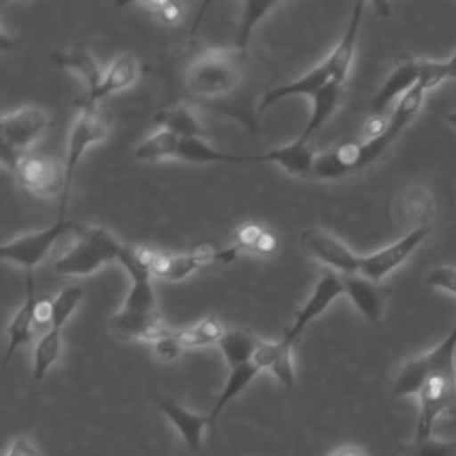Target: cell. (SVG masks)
Returning <instances> with one entry per match:
<instances>
[{
  "label": "cell",
  "instance_id": "ab89813d",
  "mask_svg": "<svg viewBox=\"0 0 456 456\" xmlns=\"http://www.w3.org/2000/svg\"><path fill=\"white\" fill-rule=\"evenodd\" d=\"M447 121H449V125L456 126V110H454V112H451V114L447 116Z\"/></svg>",
  "mask_w": 456,
  "mask_h": 456
},
{
  "label": "cell",
  "instance_id": "f1b7e54d",
  "mask_svg": "<svg viewBox=\"0 0 456 456\" xmlns=\"http://www.w3.org/2000/svg\"><path fill=\"white\" fill-rule=\"evenodd\" d=\"M180 137L169 130H157L135 148V159L141 162H159L164 159H176Z\"/></svg>",
  "mask_w": 456,
  "mask_h": 456
},
{
  "label": "cell",
  "instance_id": "ffe728a7",
  "mask_svg": "<svg viewBox=\"0 0 456 456\" xmlns=\"http://www.w3.org/2000/svg\"><path fill=\"white\" fill-rule=\"evenodd\" d=\"M315 153L312 146L301 139H296L289 144L276 146L262 155H258V162H273L280 166L285 173L294 176H310L315 162Z\"/></svg>",
  "mask_w": 456,
  "mask_h": 456
},
{
  "label": "cell",
  "instance_id": "30bf717a",
  "mask_svg": "<svg viewBox=\"0 0 456 456\" xmlns=\"http://www.w3.org/2000/svg\"><path fill=\"white\" fill-rule=\"evenodd\" d=\"M18 183L34 198H62L66 189V167L53 157H23L12 169Z\"/></svg>",
  "mask_w": 456,
  "mask_h": 456
},
{
  "label": "cell",
  "instance_id": "1f68e13d",
  "mask_svg": "<svg viewBox=\"0 0 456 456\" xmlns=\"http://www.w3.org/2000/svg\"><path fill=\"white\" fill-rule=\"evenodd\" d=\"M406 456H456V438L454 440H440L433 435L428 438H420L401 447Z\"/></svg>",
  "mask_w": 456,
  "mask_h": 456
},
{
  "label": "cell",
  "instance_id": "cb8c5ba5",
  "mask_svg": "<svg viewBox=\"0 0 456 456\" xmlns=\"http://www.w3.org/2000/svg\"><path fill=\"white\" fill-rule=\"evenodd\" d=\"M176 159L192 164H246V162H258V155H232L219 151L207 144L203 139H180Z\"/></svg>",
  "mask_w": 456,
  "mask_h": 456
},
{
  "label": "cell",
  "instance_id": "4dcf8cb0",
  "mask_svg": "<svg viewBox=\"0 0 456 456\" xmlns=\"http://www.w3.org/2000/svg\"><path fill=\"white\" fill-rule=\"evenodd\" d=\"M276 5V2H244L242 9H240V23L237 28V37H235V48L240 53H246L248 48V41L253 34V28L256 27V23Z\"/></svg>",
  "mask_w": 456,
  "mask_h": 456
},
{
  "label": "cell",
  "instance_id": "5bb4252c",
  "mask_svg": "<svg viewBox=\"0 0 456 456\" xmlns=\"http://www.w3.org/2000/svg\"><path fill=\"white\" fill-rule=\"evenodd\" d=\"M344 294L349 297L353 306L360 312V315L370 322L378 324L383 317L385 305L392 294L388 287L381 281L369 280L362 274H340Z\"/></svg>",
  "mask_w": 456,
  "mask_h": 456
},
{
  "label": "cell",
  "instance_id": "52a82bcc",
  "mask_svg": "<svg viewBox=\"0 0 456 456\" xmlns=\"http://www.w3.org/2000/svg\"><path fill=\"white\" fill-rule=\"evenodd\" d=\"M135 249L139 258L153 276L171 280V281L183 280L185 276L192 274L194 271H198L207 264H212V262L228 264L239 256L232 246L223 249H212L208 246H201L191 253H182V255H169V253L155 251L150 248H135Z\"/></svg>",
  "mask_w": 456,
  "mask_h": 456
},
{
  "label": "cell",
  "instance_id": "603a6c76",
  "mask_svg": "<svg viewBox=\"0 0 456 456\" xmlns=\"http://www.w3.org/2000/svg\"><path fill=\"white\" fill-rule=\"evenodd\" d=\"M230 246L239 255L253 253L258 256H271L278 249V237L273 230L262 226L260 223L249 221L237 228Z\"/></svg>",
  "mask_w": 456,
  "mask_h": 456
},
{
  "label": "cell",
  "instance_id": "ac0fdd59",
  "mask_svg": "<svg viewBox=\"0 0 456 456\" xmlns=\"http://www.w3.org/2000/svg\"><path fill=\"white\" fill-rule=\"evenodd\" d=\"M137 77H139L137 59L132 53H119L110 62L109 69L103 73L96 89H93L91 93H84V96L80 98L91 103H102L103 98L134 86Z\"/></svg>",
  "mask_w": 456,
  "mask_h": 456
},
{
  "label": "cell",
  "instance_id": "e575fe53",
  "mask_svg": "<svg viewBox=\"0 0 456 456\" xmlns=\"http://www.w3.org/2000/svg\"><path fill=\"white\" fill-rule=\"evenodd\" d=\"M146 7L153 9V14L164 25H178L183 18V7L178 2H151L146 4Z\"/></svg>",
  "mask_w": 456,
  "mask_h": 456
},
{
  "label": "cell",
  "instance_id": "3957f363",
  "mask_svg": "<svg viewBox=\"0 0 456 456\" xmlns=\"http://www.w3.org/2000/svg\"><path fill=\"white\" fill-rule=\"evenodd\" d=\"M125 244L107 228L84 226L73 246L55 260L53 269L62 276H89L109 262H118Z\"/></svg>",
  "mask_w": 456,
  "mask_h": 456
},
{
  "label": "cell",
  "instance_id": "8fae6325",
  "mask_svg": "<svg viewBox=\"0 0 456 456\" xmlns=\"http://www.w3.org/2000/svg\"><path fill=\"white\" fill-rule=\"evenodd\" d=\"M299 244L310 258L338 274H356L360 269V256L330 232L308 228L301 233Z\"/></svg>",
  "mask_w": 456,
  "mask_h": 456
},
{
  "label": "cell",
  "instance_id": "277c9868",
  "mask_svg": "<svg viewBox=\"0 0 456 456\" xmlns=\"http://www.w3.org/2000/svg\"><path fill=\"white\" fill-rule=\"evenodd\" d=\"M75 107H77L78 114H77V119L73 123L69 141H68V151H66V160H64L66 189H64V194L59 203V216H66L73 175H75V169H77L82 155L86 153V150L91 144L102 142L109 135V130H110V121H109V116H107L105 109L102 107V103H91V102H86L84 98H78L75 102Z\"/></svg>",
  "mask_w": 456,
  "mask_h": 456
},
{
  "label": "cell",
  "instance_id": "7c38bea8",
  "mask_svg": "<svg viewBox=\"0 0 456 456\" xmlns=\"http://www.w3.org/2000/svg\"><path fill=\"white\" fill-rule=\"evenodd\" d=\"M428 233H429V226L410 230L404 237H401L394 244L381 248L370 255L360 256L358 274L374 281H381L387 274H390L394 269H397L401 264H404L410 258V255L422 244Z\"/></svg>",
  "mask_w": 456,
  "mask_h": 456
},
{
  "label": "cell",
  "instance_id": "d6986e66",
  "mask_svg": "<svg viewBox=\"0 0 456 456\" xmlns=\"http://www.w3.org/2000/svg\"><path fill=\"white\" fill-rule=\"evenodd\" d=\"M157 406L171 420V424L176 428V431L180 433L182 440L191 449V452H198L201 449L203 429L212 428L210 417L192 413L171 397H159Z\"/></svg>",
  "mask_w": 456,
  "mask_h": 456
},
{
  "label": "cell",
  "instance_id": "d590c367",
  "mask_svg": "<svg viewBox=\"0 0 456 456\" xmlns=\"http://www.w3.org/2000/svg\"><path fill=\"white\" fill-rule=\"evenodd\" d=\"M182 349L183 347L180 346V342L175 337V330L167 337H162L157 342H153V354H155L157 360H160L164 363H169V362L176 360L180 356Z\"/></svg>",
  "mask_w": 456,
  "mask_h": 456
},
{
  "label": "cell",
  "instance_id": "f546056e",
  "mask_svg": "<svg viewBox=\"0 0 456 456\" xmlns=\"http://www.w3.org/2000/svg\"><path fill=\"white\" fill-rule=\"evenodd\" d=\"M224 328L221 321L216 315H208L201 319L196 326L175 330V337L180 342V346L185 347H198V346H208L217 344L221 337L224 335Z\"/></svg>",
  "mask_w": 456,
  "mask_h": 456
},
{
  "label": "cell",
  "instance_id": "8992f818",
  "mask_svg": "<svg viewBox=\"0 0 456 456\" xmlns=\"http://www.w3.org/2000/svg\"><path fill=\"white\" fill-rule=\"evenodd\" d=\"M82 228L84 224L66 219V216H59L55 223L43 230L23 233L12 240L4 242L0 246V256L5 262L23 267L27 274H34V269L50 255L52 248L62 235H77Z\"/></svg>",
  "mask_w": 456,
  "mask_h": 456
},
{
  "label": "cell",
  "instance_id": "4316f807",
  "mask_svg": "<svg viewBox=\"0 0 456 456\" xmlns=\"http://www.w3.org/2000/svg\"><path fill=\"white\" fill-rule=\"evenodd\" d=\"M153 121L160 128L173 132L180 139H192V137L203 139L207 135L200 119L194 116V112L187 105H173V107L162 109L153 116Z\"/></svg>",
  "mask_w": 456,
  "mask_h": 456
},
{
  "label": "cell",
  "instance_id": "8d00e7d4",
  "mask_svg": "<svg viewBox=\"0 0 456 456\" xmlns=\"http://www.w3.org/2000/svg\"><path fill=\"white\" fill-rule=\"evenodd\" d=\"M5 456H37V449L28 438L20 436L9 445Z\"/></svg>",
  "mask_w": 456,
  "mask_h": 456
},
{
  "label": "cell",
  "instance_id": "74e56055",
  "mask_svg": "<svg viewBox=\"0 0 456 456\" xmlns=\"http://www.w3.org/2000/svg\"><path fill=\"white\" fill-rule=\"evenodd\" d=\"M326 456H369V454L354 444H344V445L333 447Z\"/></svg>",
  "mask_w": 456,
  "mask_h": 456
},
{
  "label": "cell",
  "instance_id": "5b68a950",
  "mask_svg": "<svg viewBox=\"0 0 456 456\" xmlns=\"http://www.w3.org/2000/svg\"><path fill=\"white\" fill-rule=\"evenodd\" d=\"M52 126L53 121L50 114L37 105H28L5 114L0 123L2 164L12 171L18 162L27 157L28 146L43 137Z\"/></svg>",
  "mask_w": 456,
  "mask_h": 456
},
{
  "label": "cell",
  "instance_id": "e0dca14e",
  "mask_svg": "<svg viewBox=\"0 0 456 456\" xmlns=\"http://www.w3.org/2000/svg\"><path fill=\"white\" fill-rule=\"evenodd\" d=\"M36 305H37V297L34 294V274H27V294H25V301L23 305L16 310V314L12 315L9 328H7V349H5V356H4V365H7L11 362V358L14 356V353L27 346L32 337L36 335L37 322H36Z\"/></svg>",
  "mask_w": 456,
  "mask_h": 456
},
{
  "label": "cell",
  "instance_id": "484cf974",
  "mask_svg": "<svg viewBox=\"0 0 456 456\" xmlns=\"http://www.w3.org/2000/svg\"><path fill=\"white\" fill-rule=\"evenodd\" d=\"M260 342L262 338H258L253 331L246 328H233L224 331L217 346L224 356L228 369H232V367L251 362Z\"/></svg>",
  "mask_w": 456,
  "mask_h": 456
},
{
  "label": "cell",
  "instance_id": "4fadbf2b",
  "mask_svg": "<svg viewBox=\"0 0 456 456\" xmlns=\"http://www.w3.org/2000/svg\"><path fill=\"white\" fill-rule=\"evenodd\" d=\"M340 294H344V285H342L340 274L331 269H324V273L321 274L319 281L315 283L312 294L308 296L305 305L296 312L294 322L283 333V338H287L289 342L294 344L296 338L303 333V330L314 319H317Z\"/></svg>",
  "mask_w": 456,
  "mask_h": 456
},
{
  "label": "cell",
  "instance_id": "f35d334b",
  "mask_svg": "<svg viewBox=\"0 0 456 456\" xmlns=\"http://www.w3.org/2000/svg\"><path fill=\"white\" fill-rule=\"evenodd\" d=\"M444 71H445V78H456V52L444 61Z\"/></svg>",
  "mask_w": 456,
  "mask_h": 456
},
{
  "label": "cell",
  "instance_id": "6da1fadb",
  "mask_svg": "<svg viewBox=\"0 0 456 456\" xmlns=\"http://www.w3.org/2000/svg\"><path fill=\"white\" fill-rule=\"evenodd\" d=\"M422 356L426 378L417 394L415 440L431 436L433 424L440 415L456 417V322L445 338Z\"/></svg>",
  "mask_w": 456,
  "mask_h": 456
},
{
  "label": "cell",
  "instance_id": "83f0119b",
  "mask_svg": "<svg viewBox=\"0 0 456 456\" xmlns=\"http://www.w3.org/2000/svg\"><path fill=\"white\" fill-rule=\"evenodd\" d=\"M258 372H260V369L253 362H248V363L228 369L226 383H224L219 397L216 399V404H214L212 411L208 413L212 426H214L216 419L219 417V413L224 410V406H228V403H232L255 379V376Z\"/></svg>",
  "mask_w": 456,
  "mask_h": 456
},
{
  "label": "cell",
  "instance_id": "ba28073f",
  "mask_svg": "<svg viewBox=\"0 0 456 456\" xmlns=\"http://www.w3.org/2000/svg\"><path fill=\"white\" fill-rule=\"evenodd\" d=\"M426 91L417 84L411 91H408L395 105L394 112L388 118L387 128L381 135L374 139H365L363 142L356 144V171H363L365 167L372 166L397 139V135L415 119L419 114Z\"/></svg>",
  "mask_w": 456,
  "mask_h": 456
},
{
  "label": "cell",
  "instance_id": "9c48e42d",
  "mask_svg": "<svg viewBox=\"0 0 456 456\" xmlns=\"http://www.w3.org/2000/svg\"><path fill=\"white\" fill-rule=\"evenodd\" d=\"M82 301L80 294L75 290H62L53 297V312L57 314L52 317V324L46 330V333L37 340L34 347V363H32V376L36 381H41L50 367L57 362L61 354V344H62V328L68 322V319L77 310L78 303Z\"/></svg>",
  "mask_w": 456,
  "mask_h": 456
},
{
  "label": "cell",
  "instance_id": "836d02e7",
  "mask_svg": "<svg viewBox=\"0 0 456 456\" xmlns=\"http://www.w3.org/2000/svg\"><path fill=\"white\" fill-rule=\"evenodd\" d=\"M424 283L433 289H440L444 292L456 296V267L452 265L435 267L424 276Z\"/></svg>",
  "mask_w": 456,
  "mask_h": 456
},
{
  "label": "cell",
  "instance_id": "d4e9b609",
  "mask_svg": "<svg viewBox=\"0 0 456 456\" xmlns=\"http://www.w3.org/2000/svg\"><path fill=\"white\" fill-rule=\"evenodd\" d=\"M342 84L337 82H330L326 84L322 89H319L314 96H312V110H310V118L303 128V132L299 134L297 139L308 142L310 137L331 118V114L338 109L340 100H342Z\"/></svg>",
  "mask_w": 456,
  "mask_h": 456
},
{
  "label": "cell",
  "instance_id": "9a60e30c",
  "mask_svg": "<svg viewBox=\"0 0 456 456\" xmlns=\"http://www.w3.org/2000/svg\"><path fill=\"white\" fill-rule=\"evenodd\" d=\"M330 82L340 84L337 80V77H335V71H333L330 61L324 59L321 64H317L315 68L306 71L303 77H299V78H296V80H292L289 84H281V86L267 89L262 94L256 110L264 112L271 105H274V103H278V102H281L285 98H290V96H310L312 98L319 89H322Z\"/></svg>",
  "mask_w": 456,
  "mask_h": 456
},
{
  "label": "cell",
  "instance_id": "7a4b0ae2",
  "mask_svg": "<svg viewBox=\"0 0 456 456\" xmlns=\"http://www.w3.org/2000/svg\"><path fill=\"white\" fill-rule=\"evenodd\" d=\"M242 57L237 48H208L187 66L185 86L201 98L223 96L239 84Z\"/></svg>",
  "mask_w": 456,
  "mask_h": 456
},
{
  "label": "cell",
  "instance_id": "7402d4cb",
  "mask_svg": "<svg viewBox=\"0 0 456 456\" xmlns=\"http://www.w3.org/2000/svg\"><path fill=\"white\" fill-rule=\"evenodd\" d=\"M52 61L55 66L75 73L84 82L86 93H91L93 89H96V86L100 84V80L103 77L94 57L87 50H82V48L53 52Z\"/></svg>",
  "mask_w": 456,
  "mask_h": 456
},
{
  "label": "cell",
  "instance_id": "d6a6232c",
  "mask_svg": "<svg viewBox=\"0 0 456 456\" xmlns=\"http://www.w3.org/2000/svg\"><path fill=\"white\" fill-rule=\"evenodd\" d=\"M292 342L287 338L278 340V353L276 358L269 369V372L285 387V388H294L296 376H294V365H292Z\"/></svg>",
  "mask_w": 456,
  "mask_h": 456
},
{
  "label": "cell",
  "instance_id": "2e32d148",
  "mask_svg": "<svg viewBox=\"0 0 456 456\" xmlns=\"http://www.w3.org/2000/svg\"><path fill=\"white\" fill-rule=\"evenodd\" d=\"M420 73H422V59H415V57L403 59L388 73V77L383 80L381 87L374 94V98L370 102L372 114L381 116V112L387 110V107L395 98L401 100L408 91H411L419 84Z\"/></svg>",
  "mask_w": 456,
  "mask_h": 456
},
{
  "label": "cell",
  "instance_id": "44dd1931",
  "mask_svg": "<svg viewBox=\"0 0 456 456\" xmlns=\"http://www.w3.org/2000/svg\"><path fill=\"white\" fill-rule=\"evenodd\" d=\"M433 214V201L424 187L403 189L395 200L394 216L401 224H410L413 230L428 226L424 221Z\"/></svg>",
  "mask_w": 456,
  "mask_h": 456
}]
</instances>
